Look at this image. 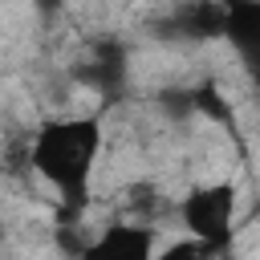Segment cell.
Wrapping results in <instances>:
<instances>
[{"mask_svg": "<svg viewBox=\"0 0 260 260\" xmlns=\"http://www.w3.org/2000/svg\"><path fill=\"white\" fill-rule=\"evenodd\" d=\"M223 32L240 49H260V4H232L223 16Z\"/></svg>", "mask_w": 260, "mask_h": 260, "instance_id": "cell-4", "label": "cell"}, {"mask_svg": "<svg viewBox=\"0 0 260 260\" xmlns=\"http://www.w3.org/2000/svg\"><path fill=\"white\" fill-rule=\"evenodd\" d=\"M154 232L134 223H110L93 244H85L81 260H154Z\"/></svg>", "mask_w": 260, "mask_h": 260, "instance_id": "cell-3", "label": "cell"}, {"mask_svg": "<svg viewBox=\"0 0 260 260\" xmlns=\"http://www.w3.org/2000/svg\"><path fill=\"white\" fill-rule=\"evenodd\" d=\"M98 142H102V130H98L93 118H65V122L41 126L32 134L28 162L69 203H85V187H89V175H93Z\"/></svg>", "mask_w": 260, "mask_h": 260, "instance_id": "cell-1", "label": "cell"}, {"mask_svg": "<svg viewBox=\"0 0 260 260\" xmlns=\"http://www.w3.org/2000/svg\"><path fill=\"white\" fill-rule=\"evenodd\" d=\"M232 207H236L232 187H228V183H215V187H195V191L183 199L179 215H183V223L191 228V236H195L199 244L215 248V244H223V240H228Z\"/></svg>", "mask_w": 260, "mask_h": 260, "instance_id": "cell-2", "label": "cell"}]
</instances>
